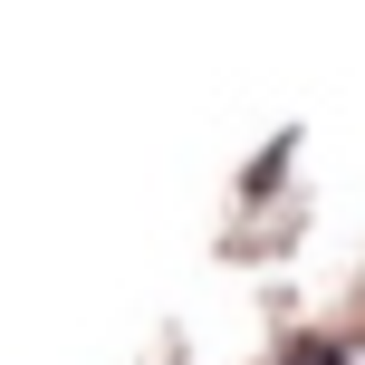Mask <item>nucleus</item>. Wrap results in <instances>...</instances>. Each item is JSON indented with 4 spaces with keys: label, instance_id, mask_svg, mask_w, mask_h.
Here are the masks:
<instances>
[{
    "label": "nucleus",
    "instance_id": "obj_1",
    "mask_svg": "<svg viewBox=\"0 0 365 365\" xmlns=\"http://www.w3.org/2000/svg\"><path fill=\"white\" fill-rule=\"evenodd\" d=\"M289 365H336V356H327V346H298V356H289Z\"/></svg>",
    "mask_w": 365,
    "mask_h": 365
}]
</instances>
